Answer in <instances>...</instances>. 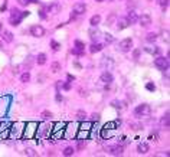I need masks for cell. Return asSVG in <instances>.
Masks as SVG:
<instances>
[{
  "instance_id": "cell-1",
  "label": "cell",
  "mask_w": 170,
  "mask_h": 157,
  "mask_svg": "<svg viewBox=\"0 0 170 157\" xmlns=\"http://www.w3.org/2000/svg\"><path fill=\"white\" fill-rule=\"evenodd\" d=\"M25 127H26V128H23L25 133H23L22 136H23L25 138H32V137L35 136V133H36L38 122H28V124H25Z\"/></svg>"
},
{
  "instance_id": "cell-2",
  "label": "cell",
  "mask_w": 170,
  "mask_h": 157,
  "mask_svg": "<svg viewBox=\"0 0 170 157\" xmlns=\"http://www.w3.org/2000/svg\"><path fill=\"white\" fill-rule=\"evenodd\" d=\"M10 23L13 25V26H17L19 23H20V20L23 19V15H22V12H19L16 7H13L12 10H10Z\"/></svg>"
},
{
  "instance_id": "cell-3",
  "label": "cell",
  "mask_w": 170,
  "mask_h": 157,
  "mask_svg": "<svg viewBox=\"0 0 170 157\" xmlns=\"http://www.w3.org/2000/svg\"><path fill=\"white\" fill-rule=\"evenodd\" d=\"M154 65H156V68H159L162 71H166L169 68V59L164 58V56H159V58L154 59Z\"/></svg>"
},
{
  "instance_id": "cell-4",
  "label": "cell",
  "mask_w": 170,
  "mask_h": 157,
  "mask_svg": "<svg viewBox=\"0 0 170 157\" xmlns=\"http://www.w3.org/2000/svg\"><path fill=\"white\" fill-rule=\"evenodd\" d=\"M64 127H65L64 122L55 124V128L52 130V134H53V138H55V140H58V138H61V137L64 136Z\"/></svg>"
},
{
  "instance_id": "cell-5",
  "label": "cell",
  "mask_w": 170,
  "mask_h": 157,
  "mask_svg": "<svg viewBox=\"0 0 170 157\" xmlns=\"http://www.w3.org/2000/svg\"><path fill=\"white\" fill-rule=\"evenodd\" d=\"M150 113H151V108H150V105H147V104L138 105V107L135 108V116H140V117H143V116H149Z\"/></svg>"
},
{
  "instance_id": "cell-6",
  "label": "cell",
  "mask_w": 170,
  "mask_h": 157,
  "mask_svg": "<svg viewBox=\"0 0 170 157\" xmlns=\"http://www.w3.org/2000/svg\"><path fill=\"white\" fill-rule=\"evenodd\" d=\"M12 131H13V136L16 138H20L22 137V130L25 127V122H16V124H12Z\"/></svg>"
},
{
  "instance_id": "cell-7",
  "label": "cell",
  "mask_w": 170,
  "mask_h": 157,
  "mask_svg": "<svg viewBox=\"0 0 170 157\" xmlns=\"http://www.w3.org/2000/svg\"><path fill=\"white\" fill-rule=\"evenodd\" d=\"M30 33L35 38H42L43 35H45V29H43L41 25H35V26L30 28Z\"/></svg>"
},
{
  "instance_id": "cell-8",
  "label": "cell",
  "mask_w": 170,
  "mask_h": 157,
  "mask_svg": "<svg viewBox=\"0 0 170 157\" xmlns=\"http://www.w3.org/2000/svg\"><path fill=\"white\" fill-rule=\"evenodd\" d=\"M131 48H133V40L127 38V39L121 40L120 42V50H123V52H128V50H131Z\"/></svg>"
},
{
  "instance_id": "cell-9",
  "label": "cell",
  "mask_w": 170,
  "mask_h": 157,
  "mask_svg": "<svg viewBox=\"0 0 170 157\" xmlns=\"http://www.w3.org/2000/svg\"><path fill=\"white\" fill-rule=\"evenodd\" d=\"M137 20H138V22H140V25H141V26H144V28H147V26H150V25H151V17H150L149 15H143V16H140Z\"/></svg>"
},
{
  "instance_id": "cell-10",
  "label": "cell",
  "mask_w": 170,
  "mask_h": 157,
  "mask_svg": "<svg viewBox=\"0 0 170 157\" xmlns=\"http://www.w3.org/2000/svg\"><path fill=\"white\" fill-rule=\"evenodd\" d=\"M49 133H50V128L46 124H42V125H39V128H36V134L38 136H46Z\"/></svg>"
},
{
  "instance_id": "cell-11",
  "label": "cell",
  "mask_w": 170,
  "mask_h": 157,
  "mask_svg": "<svg viewBox=\"0 0 170 157\" xmlns=\"http://www.w3.org/2000/svg\"><path fill=\"white\" fill-rule=\"evenodd\" d=\"M117 25H118V30H123V29H126V28L130 26V22L127 20V17H120L117 20Z\"/></svg>"
},
{
  "instance_id": "cell-12",
  "label": "cell",
  "mask_w": 170,
  "mask_h": 157,
  "mask_svg": "<svg viewBox=\"0 0 170 157\" xmlns=\"http://www.w3.org/2000/svg\"><path fill=\"white\" fill-rule=\"evenodd\" d=\"M7 125H12V124L6 122V124H1L0 125V140H3V138H6L9 136V128H6Z\"/></svg>"
},
{
  "instance_id": "cell-13",
  "label": "cell",
  "mask_w": 170,
  "mask_h": 157,
  "mask_svg": "<svg viewBox=\"0 0 170 157\" xmlns=\"http://www.w3.org/2000/svg\"><path fill=\"white\" fill-rule=\"evenodd\" d=\"M85 10H86V7H85L84 3H75L74 4V13L82 15V13H85Z\"/></svg>"
},
{
  "instance_id": "cell-14",
  "label": "cell",
  "mask_w": 170,
  "mask_h": 157,
  "mask_svg": "<svg viewBox=\"0 0 170 157\" xmlns=\"http://www.w3.org/2000/svg\"><path fill=\"white\" fill-rule=\"evenodd\" d=\"M123 150H124V147L120 146V144H117V146H114V147H110V151H111V154H114V156H121V154H123Z\"/></svg>"
},
{
  "instance_id": "cell-15",
  "label": "cell",
  "mask_w": 170,
  "mask_h": 157,
  "mask_svg": "<svg viewBox=\"0 0 170 157\" xmlns=\"http://www.w3.org/2000/svg\"><path fill=\"white\" fill-rule=\"evenodd\" d=\"M101 82H102V84H111V82H113V75H111L110 72H104V74L101 75Z\"/></svg>"
},
{
  "instance_id": "cell-16",
  "label": "cell",
  "mask_w": 170,
  "mask_h": 157,
  "mask_svg": "<svg viewBox=\"0 0 170 157\" xmlns=\"http://www.w3.org/2000/svg\"><path fill=\"white\" fill-rule=\"evenodd\" d=\"M59 10H61V6H59L58 3H53V4H50V6L48 7V12H49L50 15H56V13H59Z\"/></svg>"
},
{
  "instance_id": "cell-17",
  "label": "cell",
  "mask_w": 170,
  "mask_h": 157,
  "mask_svg": "<svg viewBox=\"0 0 170 157\" xmlns=\"http://www.w3.org/2000/svg\"><path fill=\"white\" fill-rule=\"evenodd\" d=\"M1 38H3V40H4L6 43H12V42H13V33L9 32V30H4Z\"/></svg>"
},
{
  "instance_id": "cell-18",
  "label": "cell",
  "mask_w": 170,
  "mask_h": 157,
  "mask_svg": "<svg viewBox=\"0 0 170 157\" xmlns=\"http://www.w3.org/2000/svg\"><path fill=\"white\" fill-rule=\"evenodd\" d=\"M137 13L134 12V10H131V12H128V15H127V20L130 22V25H133V23H135L137 22Z\"/></svg>"
},
{
  "instance_id": "cell-19",
  "label": "cell",
  "mask_w": 170,
  "mask_h": 157,
  "mask_svg": "<svg viewBox=\"0 0 170 157\" xmlns=\"http://www.w3.org/2000/svg\"><path fill=\"white\" fill-rule=\"evenodd\" d=\"M137 151H138L140 154H146V153L149 151V144H146V143H140V144H138V147H137Z\"/></svg>"
},
{
  "instance_id": "cell-20",
  "label": "cell",
  "mask_w": 170,
  "mask_h": 157,
  "mask_svg": "<svg viewBox=\"0 0 170 157\" xmlns=\"http://www.w3.org/2000/svg\"><path fill=\"white\" fill-rule=\"evenodd\" d=\"M101 49H102V45H101V43H95V42H94V43H92V45L89 46V52H91V53L100 52Z\"/></svg>"
},
{
  "instance_id": "cell-21",
  "label": "cell",
  "mask_w": 170,
  "mask_h": 157,
  "mask_svg": "<svg viewBox=\"0 0 170 157\" xmlns=\"http://www.w3.org/2000/svg\"><path fill=\"white\" fill-rule=\"evenodd\" d=\"M100 22H101V16H100V15L92 16V17H91V20H89V23H91V26H92V28H95Z\"/></svg>"
},
{
  "instance_id": "cell-22",
  "label": "cell",
  "mask_w": 170,
  "mask_h": 157,
  "mask_svg": "<svg viewBox=\"0 0 170 157\" xmlns=\"http://www.w3.org/2000/svg\"><path fill=\"white\" fill-rule=\"evenodd\" d=\"M146 40H147V42H150V43H153V42H156V40H157V35H156L154 32H150V33H147Z\"/></svg>"
},
{
  "instance_id": "cell-23",
  "label": "cell",
  "mask_w": 170,
  "mask_h": 157,
  "mask_svg": "<svg viewBox=\"0 0 170 157\" xmlns=\"http://www.w3.org/2000/svg\"><path fill=\"white\" fill-rule=\"evenodd\" d=\"M50 71H52L53 74H58V72L61 71V64H59V62H53V64L50 65Z\"/></svg>"
},
{
  "instance_id": "cell-24",
  "label": "cell",
  "mask_w": 170,
  "mask_h": 157,
  "mask_svg": "<svg viewBox=\"0 0 170 157\" xmlns=\"http://www.w3.org/2000/svg\"><path fill=\"white\" fill-rule=\"evenodd\" d=\"M36 62H38L39 65H45V64H46V55H45V53H39L38 58H36Z\"/></svg>"
},
{
  "instance_id": "cell-25",
  "label": "cell",
  "mask_w": 170,
  "mask_h": 157,
  "mask_svg": "<svg viewBox=\"0 0 170 157\" xmlns=\"http://www.w3.org/2000/svg\"><path fill=\"white\" fill-rule=\"evenodd\" d=\"M89 35H91V39L95 42V40H98V38H100V35H101V33H100L98 30H94V29H91V30H89Z\"/></svg>"
},
{
  "instance_id": "cell-26",
  "label": "cell",
  "mask_w": 170,
  "mask_h": 157,
  "mask_svg": "<svg viewBox=\"0 0 170 157\" xmlns=\"http://www.w3.org/2000/svg\"><path fill=\"white\" fill-rule=\"evenodd\" d=\"M144 50L147 52V53H151V55H154V53H160V49L159 48H144Z\"/></svg>"
},
{
  "instance_id": "cell-27",
  "label": "cell",
  "mask_w": 170,
  "mask_h": 157,
  "mask_svg": "<svg viewBox=\"0 0 170 157\" xmlns=\"http://www.w3.org/2000/svg\"><path fill=\"white\" fill-rule=\"evenodd\" d=\"M162 125H164L166 128L169 127V113H166V114L163 116V118H162Z\"/></svg>"
},
{
  "instance_id": "cell-28",
  "label": "cell",
  "mask_w": 170,
  "mask_h": 157,
  "mask_svg": "<svg viewBox=\"0 0 170 157\" xmlns=\"http://www.w3.org/2000/svg\"><path fill=\"white\" fill-rule=\"evenodd\" d=\"M20 81H22V82H29V81H30V74H29V72H25V74H22Z\"/></svg>"
},
{
  "instance_id": "cell-29",
  "label": "cell",
  "mask_w": 170,
  "mask_h": 157,
  "mask_svg": "<svg viewBox=\"0 0 170 157\" xmlns=\"http://www.w3.org/2000/svg\"><path fill=\"white\" fill-rule=\"evenodd\" d=\"M77 137H78V138H81V140L86 138V137H88V130H81V131H79V134H78Z\"/></svg>"
},
{
  "instance_id": "cell-30",
  "label": "cell",
  "mask_w": 170,
  "mask_h": 157,
  "mask_svg": "<svg viewBox=\"0 0 170 157\" xmlns=\"http://www.w3.org/2000/svg\"><path fill=\"white\" fill-rule=\"evenodd\" d=\"M50 46H52L53 50H59V48H61V45H59L56 40H50Z\"/></svg>"
},
{
  "instance_id": "cell-31",
  "label": "cell",
  "mask_w": 170,
  "mask_h": 157,
  "mask_svg": "<svg viewBox=\"0 0 170 157\" xmlns=\"http://www.w3.org/2000/svg\"><path fill=\"white\" fill-rule=\"evenodd\" d=\"M72 154H74V149L72 147H66L64 150V156H72Z\"/></svg>"
},
{
  "instance_id": "cell-32",
  "label": "cell",
  "mask_w": 170,
  "mask_h": 157,
  "mask_svg": "<svg viewBox=\"0 0 170 157\" xmlns=\"http://www.w3.org/2000/svg\"><path fill=\"white\" fill-rule=\"evenodd\" d=\"M91 127H92V124L91 122H84V124H81V130H91Z\"/></svg>"
},
{
  "instance_id": "cell-33",
  "label": "cell",
  "mask_w": 170,
  "mask_h": 157,
  "mask_svg": "<svg viewBox=\"0 0 170 157\" xmlns=\"http://www.w3.org/2000/svg\"><path fill=\"white\" fill-rule=\"evenodd\" d=\"M114 20H115V15H111V16H110V17L107 19V25H108V26H111Z\"/></svg>"
},
{
  "instance_id": "cell-34",
  "label": "cell",
  "mask_w": 170,
  "mask_h": 157,
  "mask_svg": "<svg viewBox=\"0 0 170 157\" xmlns=\"http://www.w3.org/2000/svg\"><path fill=\"white\" fill-rule=\"evenodd\" d=\"M146 88H147L149 91H154V89H156V85H154L153 82H149V84L146 85Z\"/></svg>"
},
{
  "instance_id": "cell-35",
  "label": "cell",
  "mask_w": 170,
  "mask_h": 157,
  "mask_svg": "<svg viewBox=\"0 0 170 157\" xmlns=\"http://www.w3.org/2000/svg\"><path fill=\"white\" fill-rule=\"evenodd\" d=\"M159 4H160L163 9H166V7H167V4H169V0H159Z\"/></svg>"
},
{
  "instance_id": "cell-36",
  "label": "cell",
  "mask_w": 170,
  "mask_h": 157,
  "mask_svg": "<svg viewBox=\"0 0 170 157\" xmlns=\"http://www.w3.org/2000/svg\"><path fill=\"white\" fill-rule=\"evenodd\" d=\"M50 117H52V114H50L49 111H43V113H42V118H43V120H48V118H50Z\"/></svg>"
},
{
  "instance_id": "cell-37",
  "label": "cell",
  "mask_w": 170,
  "mask_h": 157,
  "mask_svg": "<svg viewBox=\"0 0 170 157\" xmlns=\"http://www.w3.org/2000/svg\"><path fill=\"white\" fill-rule=\"evenodd\" d=\"M16 1H17L20 6H26V4L29 3V0H16Z\"/></svg>"
},
{
  "instance_id": "cell-38",
  "label": "cell",
  "mask_w": 170,
  "mask_h": 157,
  "mask_svg": "<svg viewBox=\"0 0 170 157\" xmlns=\"http://www.w3.org/2000/svg\"><path fill=\"white\" fill-rule=\"evenodd\" d=\"M105 40H107L108 43H111V42H114V38H113L111 35H105Z\"/></svg>"
},
{
  "instance_id": "cell-39",
  "label": "cell",
  "mask_w": 170,
  "mask_h": 157,
  "mask_svg": "<svg viewBox=\"0 0 170 157\" xmlns=\"http://www.w3.org/2000/svg\"><path fill=\"white\" fill-rule=\"evenodd\" d=\"M62 86H64V89H66V91H68V89H71V84H68V82H66V84H64Z\"/></svg>"
},
{
  "instance_id": "cell-40",
  "label": "cell",
  "mask_w": 170,
  "mask_h": 157,
  "mask_svg": "<svg viewBox=\"0 0 170 157\" xmlns=\"http://www.w3.org/2000/svg\"><path fill=\"white\" fill-rule=\"evenodd\" d=\"M26 154H29V156H36V154L33 153V150H30V149H28V150H26Z\"/></svg>"
},
{
  "instance_id": "cell-41",
  "label": "cell",
  "mask_w": 170,
  "mask_h": 157,
  "mask_svg": "<svg viewBox=\"0 0 170 157\" xmlns=\"http://www.w3.org/2000/svg\"><path fill=\"white\" fill-rule=\"evenodd\" d=\"M25 66H26V68H30V66H32V62H30V61L28 59V61L25 62Z\"/></svg>"
},
{
  "instance_id": "cell-42",
  "label": "cell",
  "mask_w": 170,
  "mask_h": 157,
  "mask_svg": "<svg viewBox=\"0 0 170 157\" xmlns=\"http://www.w3.org/2000/svg\"><path fill=\"white\" fill-rule=\"evenodd\" d=\"M138 56H140V50H134V58L138 59Z\"/></svg>"
},
{
  "instance_id": "cell-43",
  "label": "cell",
  "mask_w": 170,
  "mask_h": 157,
  "mask_svg": "<svg viewBox=\"0 0 170 157\" xmlns=\"http://www.w3.org/2000/svg\"><path fill=\"white\" fill-rule=\"evenodd\" d=\"M92 120H94V121H98V120H100V114H94V116H92Z\"/></svg>"
},
{
  "instance_id": "cell-44",
  "label": "cell",
  "mask_w": 170,
  "mask_h": 157,
  "mask_svg": "<svg viewBox=\"0 0 170 157\" xmlns=\"http://www.w3.org/2000/svg\"><path fill=\"white\" fill-rule=\"evenodd\" d=\"M84 116H85V114H84V113H82V111H81V113H78V118H79V120H84Z\"/></svg>"
},
{
  "instance_id": "cell-45",
  "label": "cell",
  "mask_w": 170,
  "mask_h": 157,
  "mask_svg": "<svg viewBox=\"0 0 170 157\" xmlns=\"http://www.w3.org/2000/svg\"><path fill=\"white\" fill-rule=\"evenodd\" d=\"M29 3H38V0H29Z\"/></svg>"
},
{
  "instance_id": "cell-46",
  "label": "cell",
  "mask_w": 170,
  "mask_h": 157,
  "mask_svg": "<svg viewBox=\"0 0 170 157\" xmlns=\"http://www.w3.org/2000/svg\"><path fill=\"white\" fill-rule=\"evenodd\" d=\"M1 29H3V25H1V22H0V32H1Z\"/></svg>"
},
{
  "instance_id": "cell-47",
  "label": "cell",
  "mask_w": 170,
  "mask_h": 157,
  "mask_svg": "<svg viewBox=\"0 0 170 157\" xmlns=\"http://www.w3.org/2000/svg\"><path fill=\"white\" fill-rule=\"evenodd\" d=\"M95 1H104V0H95Z\"/></svg>"
},
{
  "instance_id": "cell-48",
  "label": "cell",
  "mask_w": 170,
  "mask_h": 157,
  "mask_svg": "<svg viewBox=\"0 0 170 157\" xmlns=\"http://www.w3.org/2000/svg\"><path fill=\"white\" fill-rule=\"evenodd\" d=\"M0 46H1V42H0Z\"/></svg>"
}]
</instances>
